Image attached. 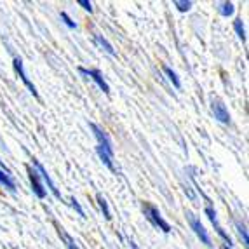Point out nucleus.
<instances>
[{
	"label": "nucleus",
	"instance_id": "6ab92c4d",
	"mask_svg": "<svg viewBox=\"0 0 249 249\" xmlns=\"http://www.w3.org/2000/svg\"><path fill=\"white\" fill-rule=\"evenodd\" d=\"M61 19L65 21V25H67L68 28H77V25H75V21L71 19V18L68 16L67 13H61Z\"/></svg>",
	"mask_w": 249,
	"mask_h": 249
},
{
	"label": "nucleus",
	"instance_id": "412c9836",
	"mask_svg": "<svg viewBox=\"0 0 249 249\" xmlns=\"http://www.w3.org/2000/svg\"><path fill=\"white\" fill-rule=\"evenodd\" d=\"M79 5H82L86 11H89V13H92V4L91 2H88V0H79Z\"/></svg>",
	"mask_w": 249,
	"mask_h": 249
},
{
	"label": "nucleus",
	"instance_id": "9b49d317",
	"mask_svg": "<svg viewBox=\"0 0 249 249\" xmlns=\"http://www.w3.org/2000/svg\"><path fill=\"white\" fill-rule=\"evenodd\" d=\"M218 13L221 14V16H225V18H229V16H232L233 13H235V7H233V4L232 2H221V4H218Z\"/></svg>",
	"mask_w": 249,
	"mask_h": 249
},
{
	"label": "nucleus",
	"instance_id": "a211bd4d",
	"mask_svg": "<svg viewBox=\"0 0 249 249\" xmlns=\"http://www.w3.org/2000/svg\"><path fill=\"white\" fill-rule=\"evenodd\" d=\"M175 5L178 7V11H181V13H187V11H190V7H192V2L190 0H175Z\"/></svg>",
	"mask_w": 249,
	"mask_h": 249
},
{
	"label": "nucleus",
	"instance_id": "f257e3e1",
	"mask_svg": "<svg viewBox=\"0 0 249 249\" xmlns=\"http://www.w3.org/2000/svg\"><path fill=\"white\" fill-rule=\"evenodd\" d=\"M89 127L92 129V133H94L96 140H98L96 152L100 155L101 162H103L108 169L115 173V166H113V154H115V150H113V143L110 140V136H108V133L98 124H89Z\"/></svg>",
	"mask_w": 249,
	"mask_h": 249
},
{
	"label": "nucleus",
	"instance_id": "7ed1b4c3",
	"mask_svg": "<svg viewBox=\"0 0 249 249\" xmlns=\"http://www.w3.org/2000/svg\"><path fill=\"white\" fill-rule=\"evenodd\" d=\"M187 220H188V225H190V229L194 230V232H196V235L200 239V242H202V244H206L208 248H213L211 237H209L206 227L200 223L199 218H196V216L192 214V213H187Z\"/></svg>",
	"mask_w": 249,
	"mask_h": 249
},
{
	"label": "nucleus",
	"instance_id": "9d476101",
	"mask_svg": "<svg viewBox=\"0 0 249 249\" xmlns=\"http://www.w3.org/2000/svg\"><path fill=\"white\" fill-rule=\"evenodd\" d=\"M94 40H96V44H98V46H100L103 51H107V53L110 54V56H117V53H115V49H113V46L107 40V38L103 37V35H94Z\"/></svg>",
	"mask_w": 249,
	"mask_h": 249
},
{
	"label": "nucleus",
	"instance_id": "20e7f679",
	"mask_svg": "<svg viewBox=\"0 0 249 249\" xmlns=\"http://www.w3.org/2000/svg\"><path fill=\"white\" fill-rule=\"evenodd\" d=\"M28 178H30V185H32V190H34L35 196H37L38 199H46L47 192H46V187H44V181H42V178L38 176V173L34 167H28Z\"/></svg>",
	"mask_w": 249,
	"mask_h": 249
},
{
	"label": "nucleus",
	"instance_id": "4468645a",
	"mask_svg": "<svg viewBox=\"0 0 249 249\" xmlns=\"http://www.w3.org/2000/svg\"><path fill=\"white\" fill-rule=\"evenodd\" d=\"M96 200H98V206H100L101 213H103V216L107 218V220H112V214H110V208H108V202L105 200V197L101 196V194H98L96 196Z\"/></svg>",
	"mask_w": 249,
	"mask_h": 249
},
{
	"label": "nucleus",
	"instance_id": "0eeeda50",
	"mask_svg": "<svg viewBox=\"0 0 249 249\" xmlns=\"http://www.w3.org/2000/svg\"><path fill=\"white\" fill-rule=\"evenodd\" d=\"M79 71L82 75H88L89 79H92L96 82V86L101 89V91L105 92V94H110V88H108V84L107 80L103 79V73H101L100 70H96V68H79Z\"/></svg>",
	"mask_w": 249,
	"mask_h": 249
},
{
	"label": "nucleus",
	"instance_id": "f03ea898",
	"mask_svg": "<svg viewBox=\"0 0 249 249\" xmlns=\"http://www.w3.org/2000/svg\"><path fill=\"white\" fill-rule=\"evenodd\" d=\"M143 213H145L146 220L154 225V227H157V229L162 230L164 233H169L171 232V225L167 223L164 218H162L160 211H159V209L155 208L152 202H143Z\"/></svg>",
	"mask_w": 249,
	"mask_h": 249
},
{
	"label": "nucleus",
	"instance_id": "6e6552de",
	"mask_svg": "<svg viewBox=\"0 0 249 249\" xmlns=\"http://www.w3.org/2000/svg\"><path fill=\"white\" fill-rule=\"evenodd\" d=\"M13 67H14V70H16V73L21 77V80H23V84H25L26 88H28V91L32 92V94L37 98L38 96V92H37V88L34 86V82L26 77V73H25V67H23V59L21 58H14V61H13Z\"/></svg>",
	"mask_w": 249,
	"mask_h": 249
},
{
	"label": "nucleus",
	"instance_id": "ddd939ff",
	"mask_svg": "<svg viewBox=\"0 0 249 249\" xmlns=\"http://www.w3.org/2000/svg\"><path fill=\"white\" fill-rule=\"evenodd\" d=\"M0 185H4L5 188H9L11 192H14L16 190V185H14V181H13V178L5 173V171H2L0 169Z\"/></svg>",
	"mask_w": 249,
	"mask_h": 249
},
{
	"label": "nucleus",
	"instance_id": "f8f14e48",
	"mask_svg": "<svg viewBox=\"0 0 249 249\" xmlns=\"http://www.w3.org/2000/svg\"><path fill=\"white\" fill-rule=\"evenodd\" d=\"M162 70H164V73L167 75V79H169L171 82H173V86H175L176 89H181V80H179V77L176 75V71H173L169 67H166V65L162 67Z\"/></svg>",
	"mask_w": 249,
	"mask_h": 249
},
{
	"label": "nucleus",
	"instance_id": "39448f33",
	"mask_svg": "<svg viewBox=\"0 0 249 249\" xmlns=\"http://www.w3.org/2000/svg\"><path fill=\"white\" fill-rule=\"evenodd\" d=\"M34 169L38 173V176H40V178H42V181L47 183V188H49V190L53 192V196L56 197V199H61V194H59V190H58V188H56V185H54V181H53V179H51L49 173H47L46 167L42 166V164L37 160V159H34Z\"/></svg>",
	"mask_w": 249,
	"mask_h": 249
},
{
	"label": "nucleus",
	"instance_id": "2eb2a0df",
	"mask_svg": "<svg viewBox=\"0 0 249 249\" xmlns=\"http://www.w3.org/2000/svg\"><path fill=\"white\" fill-rule=\"evenodd\" d=\"M58 232H59V237H63V241L67 242V248H68V249H80L79 246H77V242L73 241V237L68 235V233L65 232V230L59 229V227H58Z\"/></svg>",
	"mask_w": 249,
	"mask_h": 249
},
{
	"label": "nucleus",
	"instance_id": "4be33fe9",
	"mask_svg": "<svg viewBox=\"0 0 249 249\" xmlns=\"http://www.w3.org/2000/svg\"><path fill=\"white\" fill-rule=\"evenodd\" d=\"M131 249H138V246L134 244V242H131Z\"/></svg>",
	"mask_w": 249,
	"mask_h": 249
},
{
	"label": "nucleus",
	"instance_id": "f3484780",
	"mask_svg": "<svg viewBox=\"0 0 249 249\" xmlns=\"http://www.w3.org/2000/svg\"><path fill=\"white\" fill-rule=\"evenodd\" d=\"M233 30H235L237 37L241 38L242 42H246V30H244V25H242V19L233 21Z\"/></svg>",
	"mask_w": 249,
	"mask_h": 249
},
{
	"label": "nucleus",
	"instance_id": "aec40b11",
	"mask_svg": "<svg viewBox=\"0 0 249 249\" xmlns=\"http://www.w3.org/2000/svg\"><path fill=\"white\" fill-rule=\"evenodd\" d=\"M71 208H73L75 211L79 213V214L82 216V218H84V216H86V214H84V209L80 208V204H79V200H77V199H71Z\"/></svg>",
	"mask_w": 249,
	"mask_h": 249
},
{
	"label": "nucleus",
	"instance_id": "5701e85b",
	"mask_svg": "<svg viewBox=\"0 0 249 249\" xmlns=\"http://www.w3.org/2000/svg\"><path fill=\"white\" fill-rule=\"evenodd\" d=\"M223 249H232V246H227V244H223Z\"/></svg>",
	"mask_w": 249,
	"mask_h": 249
},
{
	"label": "nucleus",
	"instance_id": "dca6fc26",
	"mask_svg": "<svg viewBox=\"0 0 249 249\" xmlns=\"http://www.w3.org/2000/svg\"><path fill=\"white\" fill-rule=\"evenodd\" d=\"M235 225H237V232H239V235H241V239H242V244H244V248L248 249L249 239H248V230H246V225L241 223V221H235Z\"/></svg>",
	"mask_w": 249,
	"mask_h": 249
},
{
	"label": "nucleus",
	"instance_id": "423d86ee",
	"mask_svg": "<svg viewBox=\"0 0 249 249\" xmlns=\"http://www.w3.org/2000/svg\"><path fill=\"white\" fill-rule=\"evenodd\" d=\"M206 216L209 218V221L213 223V227H214V230L218 232V235L221 237L225 241V244L227 246H232V239H230V235L223 230V227L220 225V221H218V216H216V211L211 208V206H206Z\"/></svg>",
	"mask_w": 249,
	"mask_h": 249
},
{
	"label": "nucleus",
	"instance_id": "1a4fd4ad",
	"mask_svg": "<svg viewBox=\"0 0 249 249\" xmlns=\"http://www.w3.org/2000/svg\"><path fill=\"white\" fill-rule=\"evenodd\" d=\"M211 110H213V113H214V119H218L221 124H230V113H229V110H227V107H225L220 100L213 98Z\"/></svg>",
	"mask_w": 249,
	"mask_h": 249
}]
</instances>
